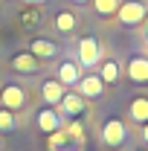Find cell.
Wrapping results in <instances>:
<instances>
[{
    "label": "cell",
    "mask_w": 148,
    "mask_h": 151,
    "mask_svg": "<svg viewBox=\"0 0 148 151\" xmlns=\"http://www.w3.org/2000/svg\"><path fill=\"white\" fill-rule=\"evenodd\" d=\"M125 139H128V128H125L122 119H108V122L102 125V142H105L108 148L125 145Z\"/></svg>",
    "instance_id": "6da1fadb"
},
{
    "label": "cell",
    "mask_w": 148,
    "mask_h": 151,
    "mask_svg": "<svg viewBox=\"0 0 148 151\" xmlns=\"http://www.w3.org/2000/svg\"><path fill=\"white\" fill-rule=\"evenodd\" d=\"M116 15H119V20H122L125 26H137V23H142V20H145L148 9H145V3H142V0H125V3H119Z\"/></svg>",
    "instance_id": "7a4b0ae2"
},
{
    "label": "cell",
    "mask_w": 148,
    "mask_h": 151,
    "mask_svg": "<svg viewBox=\"0 0 148 151\" xmlns=\"http://www.w3.org/2000/svg\"><path fill=\"white\" fill-rule=\"evenodd\" d=\"M0 105L6 108V111H20L23 105H26V90L20 87V84H6L3 90H0Z\"/></svg>",
    "instance_id": "3957f363"
},
{
    "label": "cell",
    "mask_w": 148,
    "mask_h": 151,
    "mask_svg": "<svg viewBox=\"0 0 148 151\" xmlns=\"http://www.w3.org/2000/svg\"><path fill=\"white\" fill-rule=\"evenodd\" d=\"M99 58H102V47H99V41H96L93 35L81 38V41H78V64H81V67H93Z\"/></svg>",
    "instance_id": "277c9868"
},
{
    "label": "cell",
    "mask_w": 148,
    "mask_h": 151,
    "mask_svg": "<svg viewBox=\"0 0 148 151\" xmlns=\"http://www.w3.org/2000/svg\"><path fill=\"white\" fill-rule=\"evenodd\" d=\"M128 78L134 84H148V58L145 55H134L128 61Z\"/></svg>",
    "instance_id": "5b68a950"
},
{
    "label": "cell",
    "mask_w": 148,
    "mask_h": 151,
    "mask_svg": "<svg viewBox=\"0 0 148 151\" xmlns=\"http://www.w3.org/2000/svg\"><path fill=\"white\" fill-rule=\"evenodd\" d=\"M102 93H105V81H102L99 76H81V78H78V96H84V99H99Z\"/></svg>",
    "instance_id": "8992f818"
},
{
    "label": "cell",
    "mask_w": 148,
    "mask_h": 151,
    "mask_svg": "<svg viewBox=\"0 0 148 151\" xmlns=\"http://www.w3.org/2000/svg\"><path fill=\"white\" fill-rule=\"evenodd\" d=\"M58 105H61V111L67 113V116H73V119H78L84 113V108H87L84 105V96H78V93H64Z\"/></svg>",
    "instance_id": "52a82bcc"
},
{
    "label": "cell",
    "mask_w": 148,
    "mask_h": 151,
    "mask_svg": "<svg viewBox=\"0 0 148 151\" xmlns=\"http://www.w3.org/2000/svg\"><path fill=\"white\" fill-rule=\"evenodd\" d=\"M64 93H67V87H64L58 78H47V81L41 84V96H44V102H47V105H58Z\"/></svg>",
    "instance_id": "ba28073f"
},
{
    "label": "cell",
    "mask_w": 148,
    "mask_h": 151,
    "mask_svg": "<svg viewBox=\"0 0 148 151\" xmlns=\"http://www.w3.org/2000/svg\"><path fill=\"white\" fill-rule=\"evenodd\" d=\"M12 67L18 73H38L41 70V58H35L32 52H18V55L12 58Z\"/></svg>",
    "instance_id": "9c48e42d"
},
{
    "label": "cell",
    "mask_w": 148,
    "mask_h": 151,
    "mask_svg": "<svg viewBox=\"0 0 148 151\" xmlns=\"http://www.w3.org/2000/svg\"><path fill=\"white\" fill-rule=\"evenodd\" d=\"M38 128L44 134H52V131H58L61 128V116H58L52 108H44V111L38 113Z\"/></svg>",
    "instance_id": "30bf717a"
},
{
    "label": "cell",
    "mask_w": 148,
    "mask_h": 151,
    "mask_svg": "<svg viewBox=\"0 0 148 151\" xmlns=\"http://www.w3.org/2000/svg\"><path fill=\"white\" fill-rule=\"evenodd\" d=\"M78 78H81V67H78V64H73V61H64V64L58 67V81H61L64 87L78 84Z\"/></svg>",
    "instance_id": "8fae6325"
},
{
    "label": "cell",
    "mask_w": 148,
    "mask_h": 151,
    "mask_svg": "<svg viewBox=\"0 0 148 151\" xmlns=\"http://www.w3.org/2000/svg\"><path fill=\"white\" fill-rule=\"evenodd\" d=\"M128 111H131V119H134V122H139V125L148 122V99L145 96H137V99L131 102Z\"/></svg>",
    "instance_id": "7c38bea8"
},
{
    "label": "cell",
    "mask_w": 148,
    "mask_h": 151,
    "mask_svg": "<svg viewBox=\"0 0 148 151\" xmlns=\"http://www.w3.org/2000/svg\"><path fill=\"white\" fill-rule=\"evenodd\" d=\"M55 52L58 50H55L52 41H44V38H35V41H32V55L41 58V61H44V58H52Z\"/></svg>",
    "instance_id": "4fadbf2b"
},
{
    "label": "cell",
    "mask_w": 148,
    "mask_h": 151,
    "mask_svg": "<svg viewBox=\"0 0 148 151\" xmlns=\"http://www.w3.org/2000/svg\"><path fill=\"white\" fill-rule=\"evenodd\" d=\"M99 78H102L105 84H116V81H119V64H116V61H105Z\"/></svg>",
    "instance_id": "5bb4252c"
},
{
    "label": "cell",
    "mask_w": 148,
    "mask_h": 151,
    "mask_svg": "<svg viewBox=\"0 0 148 151\" xmlns=\"http://www.w3.org/2000/svg\"><path fill=\"white\" fill-rule=\"evenodd\" d=\"M55 29L58 32H73L75 29V15L73 12H58L55 15Z\"/></svg>",
    "instance_id": "9a60e30c"
},
{
    "label": "cell",
    "mask_w": 148,
    "mask_h": 151,
    "mask_svg": "<svg viewBox=\"0 0 148 151\" xmlns=\"http://www.w3.org/2000/svg\"><path fill=\"white\" fill-rule=\"evenodd\" d=\"M64 131H67V137L73 139V142H75V145H78V148L84 145V125H81L78 119H73V122H70V125H67Z\"/></svg>",
    "instance_id": "2e32d148"
},
{
    "label": "cell",
    "mask_w": 148,
    "mask_h": 151,
    "mask_svg": "<svg viewBox=\"0 0 148 151\" xmlns=\"http://www.w3.org/2000/svg\"><path fill=\"white\" fill-rule=\"evenodd\" d=\"M93 6H96V15L108 18V15H116V9H119V0H93Z\"/></svg>",
    "instance_id": "e0dca14e"
},
{
    "label": "cell",
    "mask_w": 148,
    "mask_h": 151,
    "mask_svg": "<svg viewBox=\"0 0 148 151\" xmlns=\"http://www.w3.org/2000/svg\"><path fill=\"white\" fill-rule=\"evenodd\" d=\"M0 131H15V113L6 111V108H0Z\"/></svg>",
    "instance_id": "ac0fdd59"
},
{
    "label": "cell",
    "mask_w": 148,
    "mask_h": 151,
    "mask_svg": "<svg viewBox=\"0 0 148 151\" xmlns=\"http://www.w3.org/2000/svg\"><path fill=\"white\" fill-rule=\"evenodd\" d=\"M38 20V12H26V15H23V23H35Z\"/></svg>",
    "instance_id": "d6986e66"
},
{
    "label": "cell",
    "mask_w": 148,
    "mask_h": 151,
    "mask_svg": "<svg viewBox=\"0 0 148 151\" xmlns=\"http://www.w3.org/2000/svg\"><path fill=\"white\" fill-rule=\"evenodd\" d=\"M142 142H148V122H142Z\"/></svg>",
    "instance_id": "ffe728a7"
},
{
    "label": "cell",
    "mask_w": 148,
    "mask_h": 151,
    "mask_svg": "<svg viewBox=\"0 0 148 151\" xmlns=\"http://www.w3.org/2000/svg\"><path fill=\"white\" fill-rule=\"evenodd\" d=\"M145 38H148V15H145Z\"/></svg>",
    "instance_id": "44dd1931"
},
{
    "label": "cell",
    "mask_w": 148,
    "mask_h": 151,
    "mask_svg": "<svg viewBox=\"0 0 148 151\" xmlns=\"http://www.w3.org/2000/svg\"><path fill=\"white\" fill-rule=\"evenodd\" d=\"M23 3H44V0H23Z\"/></svg>",
    "instance_id": "7402d4cb"
},
{
    "label": "cell",
    "mask_w": 148,
    "mask_h": 151,
    "mask_svg": "<svg viewBox=\"0 0 148 151\" xmlns=\"http://www.w3.org/2000/svg\"><path fill=\"white\" fill-rule=\"evenodd\" d=\"M73 3H87V0H73Z\"/></svg>",
    "instance_id": "603a6c76"
},
{
    "label": "cell",
    "mask_w": 148,
    "mask_h": 151,
    "mask_svg": "<svg viewBox=\"0 0 148 151\" xmlns=\"http://www.w3.org/2000/svg\"><path fill=\"white\" fill-rule=\"evenodd\" d=\"M0 148H3V142H0Z\"/></svg>",
    "instance_id": "cb8c5ba5"
}]
</instances>
